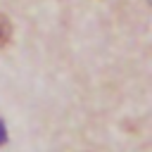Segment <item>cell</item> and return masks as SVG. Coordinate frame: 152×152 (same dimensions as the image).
<instances>
[{
	"label": "cell",
	"mask_w": 152,
	"mask_h": 152,
	"mask_svg": "<svg viewBox=\"0 0 152 152\" xmlns=\"http://www.w3.org/2000/svg\"><path fill=\"white\" fill-rule=\"evenodd\" d=\"M10 36H12V24L5 14H0V48L10 43Z\"/></svg>",
	"instance_id": "1"
},
{
	"label": "cell",
	"mask_w": 152,
	"mask_h": 152,
	"mask_svg": "<svg viewBox=\"0 0 152 152\" xmlns=\"http://www.w3.org/2000/svg\"><path fill=\"white\" fill-rule=\"evenodd\" d=\"M5 142V126H2V121H0V145Z\"/></svg>",
	"instance_id": "2"
}]
</instances>
